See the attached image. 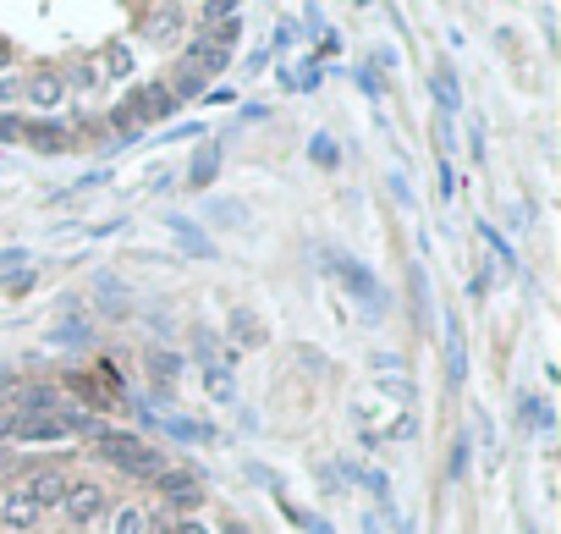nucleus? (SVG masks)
<instances>
[{"mask_svg":"<svg viewBox=\"0 0 561 534\" xmlns=\"http://www.w3.org/2000/svg\"><path fill=\"white\" fill-rule=\"evenodd\" d=\"M176 110V94L166 83H144V89H132L127 105L116 110V127H121V138H132L138 121H155V116H171Z\"/></svg>","mask_w":561,"mask_h":534,"instance_id":"1","label":"nucleus"},{"mask_svg":"<svg viewBox=\"0 0 561 534\" xmlns=\"http://www.w3.org/2000/svg\"><path fill=\"white\" fill-rule=\"evenodd\" d=\"M100 457L127 469V474H160V452L144 446L138 435H100Z\"/></svg>","mask_w":561,"mask_h":534,"instance_id":"2","label":"nucleus"},{"mask_svg":"<svg viewBox=\"0 0 561 534\" xmlns=\"http://www.w3.org/2000/svg\"><path fill=\"white\" fill-rule=\"evenodd\" d=\"M325 264H330V271L341 276V287L353 292V298H358V303H364L369 314H380V309H385V292H380V281H375V271H369V264H358V259H347V253H341V259L330 253Z\"/></svg>","mask_w":561,"mask_h":534,"instance_id":"3","label":"nucleus"},{"mask_svg":"<svg viewBox=\"0 0 561 534\" xmlns=\"http://www.w3.org/2000/svg\"><path fill=\"white\" fill-rule=\"evenodd\" d=\"M61 507L72 512L78 523H89V518H100V512H105V491H100V485H66Z\"/></svg>","mask_w":561,"mask_h":534,"instance_id":"4","label":"nucleus"},{"mask_svg":"<svg viewBox=\"0 0 561 534\" xmlns=\"http://www.w3.org/2000/svg\"><path fill=\"white\" fill-rule=\"evenodd\" d=\"M12 435H17V441H61V435H66V419H61V414H28V419L12 424Z\"/></svg>","mask_w":561,"mask_h":534,"instance_id":"5","label":"nucleus"},{"mask_svg":"<svg viewBox=\"0 0 561 534\" xmlns=\"http://www.w3.org/2000/svg\"><path fill=\"white\" fill-rule=\"evenodd\" d=\"M446 375H452V386L468 380V348H462V319L457 314H446Z\"/></svg>","mask_w":561,"mask_h":534,"instance_id":"6","label":"nucleus"},{"mask_svg":"<svg viewBox=\"0 0 561 534\" xmlns=\"http://www.w3.org/2000/svg\"><path fill=\"white\" fill-rule=\"evenodd\" d=\"M23 496H28L39 512H44V507H61V496H66V480H61V469H39V474H33V485H28Z\"/></svg>","mask_w":561,"mask_h":534,"instance_id":"7","label":"nucleus"},{"mask_svg":"<svg viewBox=\"0 0 561 534\" xmlns=\"http://www.w3.org/2000/svg\"><path fill=\"white\" fill-rule=\"evenodd\" d=\"M28 100H33V110H55V105L66 100V78H61V72H33Z\"/></svg>","mask_w":561,"mask_h":534,"instance_id":"8","label":"nucleus"},{"mask_svg":"<svg viewBox=\"0 0 561 534\" xmlns=\"http://www.w3.org/2000/svg\"><path fill=\"white\" fill-rule=\"evenodd\" d=\"M226 61H232L226 50H215L209 39H198V44L187 50V61H182V66H187V72H198V78H204V72H226Z\"/></svg>","mask_w":561,"mask_h":534,"instance_id":"9","label":"nucleus"},{"mask_svg":"<svg viewBox=\"0 0 561 534\" xmlns=\"http://www.w3.org/2000/svg\"><path fill=\"white\" fill-rule=\"evenodd\" d=\"M160 491H166V501H171V507H198V501H204V491H198V480H193V474H166V480H160Z\"/></svg>","mask_w":561,"mask_h":534,"instance_id":"10","label":"nucleus"},{"mask_svg":"<svg viewBox=\"0 0 561 534\" xmlns=\"http://www.w3.org/2000/svg\"><path fill=\"white\" fill-rule=\"evenodd\" d=\"M166 226H171V232L182 237V248H187L193 259H215V248H209V237H204V232H198L193 221H182V215H166Z\"/></svg>","mask_w":561,"mask_h":534,"instance_id":"11","label":"nucleus"},{"mask_svg":"<svg viewBox=\"0 0 561 534\" xmlns=\"http://www.w3.org/2000/svg\"><path fill=\"white\" fill-rule=\"evenodd\" d=\"M0 523H6V529H17V534H23V529H33V523H39V507H33V501H28L23 491H17V496H12L6 507H0Z\"/></svg>","mask_w":561,"mask_h":534,"instance_id":"12","label":"nucleus"},{"mask_svg":"<svg viewBox=\"0 0 561 534\" xmlns=\"http://www.w3.org/2000/svg\"><path fill=\"white\" fill-rule=\"evenodd\" d=\"M430 89H435L441 110H457V105H462V94H457V78H452V66H435V72H430Z\"/></svg>","mask_w":561,"mask_h":534,"instance_id":"13","label":"nucleus"},{"mask_svg":"<svg viewBox=\"0 0 561 534\" xmlns=\"http://www.w3.org/2000/svg\"><path fill=\"white\" fill-rule=\"evenodd\" d=\"M232 330H237V342H242V348H259V342H264V325H259L248 309H237V314H232Z\"/></svg>","mask_w":561,"mask_h":534,"instance_id":"14","label":"nucleus"},{"mask_svg":"<svg viewBox=\"0 0 561 534\" xmlns=\"http://www.w3.org/2000/svg\"><path fill=\"white\" fill-rule=\"evenodd\" d=\"M94 287H100V303H105L110 314H127V287H121L116 276H100Z\"/></svg>","mask_w":561,"mask_h":534,"instance_id":"15","label":"nucleus"},{"mask_svg":"<svg viewBox=\"0 0 561 534\" xmlns=\"http://www.w3.org/2000/svg\"><path fill=\"white\" fill-rule=\"evenodd\" d=\"M204 386H209V396L226 403V396H232V369L226 364H204Z\"/></svg>","mask_w":561,"mask_h":534,"instance_id":"16","label":"nucleus"},{"mask_svg":"<svg viewBox=\"0 0 561 534\" xmlns=\"http://www.w3.org/2000/svg\"><path fill=\"white\" fill-rule=\"evenodd\" d=\"M166 430H171L176 441H215V430H209V424H193V419H166Z\"/></svg>","mask_w":561,"mask_h":534,"instance_id":"17","label":"nucleus"},{"mask_svg":"<svg viewBox=\"0 0 561 534\" xmlns=\"http://www.w3.org/2000/svg\"><path fill=\"white\" fill-rule=\"evenodd\" d=\"M149 523H144V512H138V507H121L116 518H110V534H144Z\"/></svg>","mask_w":561,"mask_h":534,"instance_id":"18","label":"nucleus"},{"mask_svg":"<svg viewBox=\"0 0 561 534\" xmlns=\"http://www.w3.org/2000/svg\"><path fill=\"white\" fill-rule=\"evenodd\" d=\"M215 171H221V160H215V144H209V149L198 155V166L187 171V182H193V187H204V182H209V176H215Z\"/></svg>","mask_w":561,"mask_h":534,"instance_id":"19","label":"nucleus"},{"mask_svg":"<svg viewBox=\"0 0 561 534\" xmlns=\"http://www.w3.org/2000/svg\"><path fill=\"white\" fill-rule=\"evenodd\" d=\"M237 33H242V17H221L215 28H209V44H215V50H226Z\"/></svg>","mask_w":561,"mask_h":534,"instance_id":"20","label":"nucleus"},{"mask_svg":"<svg viewBox=\"0 0 561 534\" xmlns=\"http://www.w3.org/2000/svg\"><path fill=\"white\" fill-rule=\"evenodd\" d=\"M309 155H314V166H325V171H330V166L341 160V155H336V138H325V132H319V138L309 144Z\"/></svg>","mask_w":561,"mask_h":534,"instance_id":"21","label":"nucleus"},{"mask_svg":"<svg viewBox=\"0 0 561 534\" xmlns=\"http://www.w3.org/2000/svg\"><path fill=\"white\" fill-rule=\"evenodd\" d=\"M23 403H28V414H50V408H55V391H50V386H33V391H23Z\"/></svg>","mask_w":561,"mask_h":534,"instance_id":"22","label":"nucleus"},{"mask_svg":"<svg viewBox=\"0 0 561 534\" xmlns=\"http://www.w3.org/2000/svg\"><path fill=\"white\" fill-rule=\"evenodd\" d=\"M55 342H89V325L83 319H61L55 325Z\"/></svg>","mask_w":561,"mask_h":534,"instance_id":"23","label":"nucleus"},{"mask_svg":"<svg viewBox=\"0 0 561 534\" xmlns=\"http://www.w3.org/2000/svg\"><path fill=\"white\" fill-rule=\"evenodd\" d=\"M33 144H39V149H61L66 132H61V127H33Z\"/></svg>","mask_w":561,"mask_h":534,"instance_id":"24","label":"nucleus"},{"mask_svg":"<svg viewBox=\"0 0 561 534\" xmlns=\"http://www.w3.org/2000/svg\"><path fill=\"white\" fill-rule=\"evenodd\" d=\"M17 138H28V127L17 116H0V144H17Z\"/></svg>","mask_w":561,"mask_h":534,"instance_id":"25","label":"nucleus"},{"mask_svg":"<svg viewBox=\"0 0 561 534\" xmlns=\"http://www.w3.org/2000/svg\"><path fill=\"white\" fill-rule=\"evenodd\" d=\"M452 474H457V480L468 474V435H457V446H452Z\"/></svg>","mask_w":561,"mask_h":534,"instance_id":"26","label":"nucleus"},{"mask_svg":"<svg viewBox=\"0 0 561 534\" xmlns=\"http://www.w3.org/2000/svg\"><path fill=\"white\" fill-rule=\"evenodd\" d=\"M479 232H484V243H490V248H496V253H501V259L512 264V248H507V237H501L496 226H479Z\"/></svg>","mask_w":561,"mask_h":534,"instance_id":"27","label":"nucleus"},{"mask_svg":"<svg viewBox=\"0 0 561 534\" xmlns=\"http://www.w3.org/2000/svg\"><path fill=\"white\" fill-rule=\"evenodd\" d=\"M33 287V271H28V264H23V271H12V281H6V292H28Z\"/></svg>","mask_w":561,"mask_h":534,"instance_id":"28","label":"nucleus"},{"mask_svg":"<svg viewBox=\"0 0 561 534\" xmlns=\"http://www.w3.org/2000/svg\"><path fill=\"white\" fill-rule=\"evenodd\" d=\"M94 83H100V66H94V61L78 66V89H94Z\"/></svg>","mask_w":561,"mask_h":534,"instance_id":"29","label":"nucleus"},{"mask_svg":"<svg viewBox=\"0 0 561 534\" xmlns=\"http://www.w3.org/2000/svg\"><path fill=\"white\" fill-rule=\"evenodd\" d=\"M176 534H209V523H198V518H187V523H182Z\"/></svg>","mask_w":561,"mask_h":534,"instance_id":"30","label":"nucleus"},{"mask_svg":"<svg viewBox=\"0 0 561 534\" xmlns=\"http://www.w3.org/2000/svg\"><path fill=\"white\" fill-rule=\"evenodd\" d=\"M221 534H253V529H248V523H226Z\"/></svg>","mask_w":561,"mask_h":534,"instance_id":"31","label":"nucleus"},{"mask_svg":"<svg viewBox=\"0 0 561 534\" xmlns=\"http://www.w3.org/2000/svg\"><path fill=\"white\" fill-rule=\"evenodd\" d=\"M6 61H12V44H6V39H0V66H6Z\"/></svg>","mask_w":561,"mask_h":534,"instance_id":"32","label":"nucleus"},{"mask_svg":"<svg viewBox=\"0 0 561 534\" xmlns=\"http://www.w3.org/2000/svg\"><path fill=\"white\" fill-rule=\"evenodd\" d=\"M6 435H12V419H0V441H6Z\"/></svg>","mask_w":561,"mask_h":534,"instance_id":"33","label":"nucleus"},{"mask_svg":"<svg viewBox=\"0 0 561 534\" xmlns=\"http://www.w3.org/2000/svg\"><path fill=\"white\" fill-rule=\"evenodd\" d=\"M0 469H6V457H0Z\"/></svg>","mask_w":561,"mask_h":534,"instance_id":"34","label":"nucleus"}]
</instances>
